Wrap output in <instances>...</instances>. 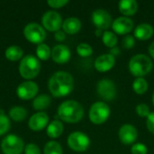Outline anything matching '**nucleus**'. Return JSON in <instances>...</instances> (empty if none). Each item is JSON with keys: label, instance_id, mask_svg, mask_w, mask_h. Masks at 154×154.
Wrapping results in <instances>:
<instances>
[{"label": "nucleus", "instance_id": "f257e3e1", "mask_svg": "<svg viewBox=\"0 0 154 154\" xmlns=\"http://www.w3.org/2000/svg\"><path fill=\"white\" fill-rule=\"evenodd\" d=\"M48 88L53 97H65L74 88L73 77L67 71H57L49 79Z\"/></svg>", "mask_w": 154, "mask_h": 154}, {"label": "nucleus", "instance_id": "f03ea898", "mask_svg": "<svg viewBox=\"0 0 154 154\" xmlns=\"http://www.w3.org/2000/svg\"><path fill=\"white\" fill-rule=\"evenodd\" d=\"M84 115L82 106L75 100H67L62 102L58 108V116L67 123H78Z\"/></svg>", "mask_w": 154, "mask_h": 154}, {"label": "nucleus", "instance_id": "7ed1b4c3", "mask_svg": "<svg viewBox=\"0 0 154 154\" xmlns=\"http://www.w3.org/2000/svg\"><path fill=\"white\" fill-rule=\"evenodd\" d=\"M152 69V60L145 54H136L129 61L130 72L138 78L147 75Z\"/></svg>", "mask_w": 154, "mask_h": 154}, {"label": "nucleus", "instance_id": "20e7f679", "mask_svg": "<svg viewBox=\"0 0 154 154\" xmlns=\"http://www.w3.org/2000/svg\"><path fill=\"white\" fill-rule=\"evenodd\" d=\"M41 69V63L39 60L33 55H26L22 58L19 64L20 75L25 79H32L35 78Z\"/></svg>", "mask_w": 154, "mask_h": 154}, {"label": "nucleus", "instance_id": "39448f33", "mask_svg": "<svg viewBox=\"0 0 154 154\" xmlns=\"http://www.w3.org/2000/svg\"><path fill=\"white\" fill-rule=\"evenodd\" d=\"M1 149L4 154H21L24 149V143L15 134H8L2 140Z\"/></svg>", "mask_w": 154, "mask_h": 154}, {"label": "nucleus", "instance_id": "423d86ee", "mask_svg": "<svg viewBox=\"0 0 154 154\" xmlns=\"http://www.w3.org/2000/svg\"><path fill=\"white\" fill-rule=\"evenodd\" d=\"M110 115V108L104 102H96L92 105L89 110V119L95 125L105 123Z\"/></svg>", "mask_w": 154, "mask_h": 154}, {"label": "nucleus", "instance_id": "0eeeda50", "mask_svg": "<svg viewBox=\"0 0 154 154\" xmlns=\"http://www.w3.org/2000/svg\"><path fill=\"white\" fill-rule=\"evenodd\" d=\"M23 35L29 42L32 43H42L46 38V32L44 28L36 23H30L25 25L23 29Z\"/></svg>", "mask_w": 154, "mask_h": 154}, {"label": "nucleus", "instance_id": "6e6552de", "mask_svg": "<svg viewBox=\"0 0 154 154\" xmlns=\"http://www.w3.org/2000/svg\"><path fill=\"white\" fill-rule=\"evenodd\" d=\"M67 142L69 147L71 150L79 152H85L90 144V140L88 137V135L81 132L71 133L69 135Z\"/></svg>", "mask_w": 154, "mask_h": 154}, {"label": "nucleus", "instance_id": "1a4fd4ad", "mask_svg": "<svg viewBox=\"0 0 154 154\" xmlns=\"http://www.w3.org/2000/svg\"><path fill=\"white\" fill-rule=\"evenodd\" d=\"M42 25L50 32H58L62 26V18L56 11H47L42 17Z\"/></svg>", "mask_w": 154, "mask_h": 154}, {"label": "nucleus", "instance_id": "9d476101", "mask_svg": "<svg viewBox=\"0 0 154 154\" xmlns=\"http://www.w3.org/2000/svg\"><path fill=\"white\" fill-rule=\"evenodd\" d=\"M39 91L38 85L31 80L24 81L21 83L16 89V94L19 98L23 99V100H28L35 97Z\"/></svg>", "mask_w": 154, "mask_h": 154}, {"label": "nucleus", "instance_id": "9b49d317", "mask_svg": "<svg viewBox=\"0 0 154 154\" xmlns=\"http://www.w3.org/2000/svg\"><path fill=\"white\" fill-rule=\"evenodd\" d=\"M97 92L105 100H112L115 98L116 94V85L111 79H101L97 83Z\"/></svg>", "mask_w": 154, "mask_h": 154}, {"label": "nucleus", "instance_id": "f8f14e48", "mask_svg": "<svg viewBox=\"0 0 154 154\" xmlns=\"http://www.w3.org/2000/svg\"><path fill=\"white\" fill-rule=\"evenodd\" d=\"M92 21L98 29H108L113 23L112 16L104 9H97L92 14Z\"/></svg>", "mask_w": 154, "mask_h": 154}, {"label": "nucleus", "instance_id": "ddd939ff", "mask_svg": "<svg viewBox=\"0 0 154 154\" xmlns=\"http://www.w3.org/2000/svg\"><path fill=\"white\" fill-rule=\"evenodd\" d=\"M120 141L126 145L132 144L135 142L138 136L137 130L132 125H123L118 133Z\"/></svg>", "mask_w": 154, "mask_h": 154}, {"label": "nucleus", "instance_id": "4468645a", "mask_svg": "<svg viewBox=\"0 0 154 154\" xmlns=\"http://www.w3.org/2000/svg\"><path fill=\"white\" fill-rule=\"evenodd\" d=\"M48 123H49V116L45 112L42 111L32 115L29 119L28 125L31 130L38 132L42 130L44 127H46Z\"/></svg>", "mask_w": 154, "mask_h": 154}, {"label": "nucleus", "instance_id": "2eb2a0df", "mask_svg": "<svg viewBox=\"0 0 154 154\" xmlns=\"http://www.w3.org/2000/svg\"><path fill=\"white\" fill-rule=\"evenodd\" d=\"M112 27L114 31L119 34H125L130 32L133 28H134V22L132 19L125 17V16H121L116 18L113 23Z\"/></svg>", "mask_w": 154, "mask_h": 154}, {"label": "nucleus", "instance_id": "dca6fc26", "mask_svg": "<svg viewBox=\"0 0 154 154\" xmlns=\"http://www.w3.org/2000/svg\"><path fill=\"white\" fill-rule=\"evenodd\" d=\"M71 56L69 49L64 44H58L51 50V58L57 63H66Z\"/></svg>", "mask_w": 154, "mask_h": 154}, {"label": "nucleus", "instance_id": "f3484780", "mask_svg": "<svg viewBox=\"0 0 154 154\" xmlns=\"http://www.w3.org/2000/svg\"><path fill=\"white\" fill-rule=\"evenodd\" d=\"M116 63V59L110 53L102 54L97 58L95 60V68L101 72L107 71L111 69Z\"/></svg>", "mask_w": 154, "mask_h": 154}, {"label": "nucleus", "instance_id": "a211bd4d", "mask_svg": "<svg viewBox=\"0 0 154 154\" xmlns=\"http://www.w3.org/2000/svg\"><path fill=\"white\" fill-rule=\"evenodd\" d=\"M62 28L65 32L69 34H74L80 30L81 22L79 18L69 17L62 23Z\"/></svg>", "mask_w": 154, "mask_h": 154}, {"label": "nucleus", "instance_id": "6ab92c4d", "mask_svg": "<svg viewBox=\"0 0 154 154\" xmlns=\"http://www.w3.org/2000/svg\"><path fill=\"white\" fill-rule=\"evenodd\" d=\"M153 32V27L149 23H141L134 29V36L140 40L150 39Z\"/></svg>", "mask_w": 154, "mask_h": 154}, {"label": "nucleus", "instance_id": "aec40b11", "mask_svg": "<svg viewBox=\"0 0 154 154\" xmlns=\"http://www.w3.org/2000/svg\"><path fill=\"white\" fill-rule=\"evenodd\" d=\"M119 10L125 15H134L138 9V4L135 0H121L118 3Z\"/></svg>", "mask_w": 154, "mask_h": 154}, {"label": "nucleus", "instance_id": "412c9836", "mask_svg": "<svg viewBox=\"0 0 154 154\" xmlns=\"http://www.w3.org/2000/svg\"><path fill=\"white\" fill-rule=\"evenodd\" d=\"M63 124L59 120H53L47 126V135L52 139L58 138L63 133Z\"/></svg>", "mask_w": 154, "mask_h": 154}, {"label": "nucleus", "instance_id": "4be33fe9", "mask_svg": "<svg viewBox=\"0 0 154 154\" xmlns=\"http://www.w3.org/2000/svg\"><path fill=\"white\" fill-rule=\"evenodd\" d=\"M51 99L48 95H40L34 98L32 101V107L34 110H38L40 112H42V110L46 109L51 105Z\"/></svg>", "mask_w": 154, "mask_h": 154}, {"label": "nucleus", "instance_id": "5701e85b", "mask_svg": "<svg viewBox=\"0 0 154 154\" xmlns=\"http://www.w3.org/2000/svg\"><path fill=\"white\" fill-rule=\"evenodd\" d=\"M23 51L22 48L19 46H16V45L8 47L5 52V58L12 61L19 60L21 58H23Z\"/></svg>", "mask_w": 154, "mask_h": 154}, {"label": "nucleus", "instance_id": "b1692460", "mask_svg": "<svg viewBox=\"0 0 154 154\" xmlns=\"http://www.w3.org/2000/svg\"><path fill=\"white\" fill-rule=\"evenodd\" d=\"M27 116V111L25 108H23V106H13L10 110H9V116L11 119H13L15 122H19V121H23Z\"/></svg>", "mask_w": 154, "mask_h": 154}, {"label": "nucleus", "instance_id": "393cba45", "mask_svg": "<svg viewBox=\"0 0 154 154\" xmlns=\"http://www.w3.org/2000/svg\"><path fill=\"white\" fill-rule=\"evenodd\" d=\"M44 154H63L61 145L55 141L48 142L43 149Z\"/></svg>", "mask_w": 154, "mask_h": 154}, {"label": "nucleus", "instance_id": "a878e982", "mask_svg": "<svg viewBox=\"0 0 154 154\" xmlns=\"http://www.w3.org/2000/svg\"><path fill=\"white\" fill-rule=\"evenodd\" d=\"M102 41L106 46L114 48L117 43V36L110 31H106L102 34Z\"/></svg>", "mask_w": 154, "mask_h": 154}, {"label": "nucleus", "instance_id": "bb28decb", "mask_svg": "<svg viewBox=\"0 0 154 154\" xmlns=\"http://www.w3.org/2000/svg\"><path fill=\"white\" fill-rule=\"evenodd\" d=\"M36 54L37 57L42 60H47L50 56L51 55V50L50 49V47L45 44V43H40L38 44L37 48H36Z\"/></svg>", "mask_w": 154, "mask_h": 154}, {"label": "nucleus", "instance_id": "cd10ccee", "mask_svg": "<svg viewBox=\"0 0 154 154\" xmlns=\"http://www.w3.org/2000/svg\"><path fill=\"white\" fill-rule=\"evenodd\" d=\"M133 88L137 94L143 95L148 89V82L143 78H137L133 83Z\"/></svg>", "mask_w": 154, "mask_h": 154}, {"label": "nucleus", "instance_id": "c85d7f7f", "mask_svg": "<svg viewBox=\"0 0 154 154\" xmlns=\"http://www.w3.org/2000/svg\"><path fill=\"white\" fill-rule=\"evenodd\" d=\"M77 52L81 56V57H88L92 54L93 52V49L92 47L86 43V42H82L79 43L77 47Z\"/></svg>", "mask_w": 154, "mask_h": 154}, {"label": "nucleus", "instance_id": "c756f323", "mask_svg": "<svg viewBox=\"0 0 154 154\" xmlns=\"http://www.w3.org/2000/svg\"><path fill=\"white\" fill-rule=\"evenodd\" d=\"M10 119L5 114L0 115V136L6 134L10 129Z\"/></svg>", "mask_w": 154, "mask_h": 154}, {"label": "nucleus", "instance_id": "7c9ffc66", "mask_svg": "<svg viewBox=\"0 0 154 154\" xmlns=\"http://www.w3.org/2000/svg\"><path fill=\"white\" fill-rule=\"evenodd\" d=\"M131 152H132V154H147L148 149L143 143H138L132 146Z\"/></svg>", "mask_w": 154, "mask_h": 154}, {"label": "nucleus", "instance_id": "2f4dec72", "mask_svg": "<svg viewBox=\"0 0 154 154\" xmlns=\"http://www.w3.org/2000/svg\"><path fill=\"white\" fill-rule=\"evenodd\" d=\"M136 112H137L138 116H140L142 117H147L149 116V114L151 113L149 106L145 104H139L136 106Z\"/></svg>", "mask_w": 154, "mask_h": 154}, {"label": "nucleus", "instance_id": "473e14b6", "mask_svg": "<svg viewBox=\"0 0 154 154\" xmlns=\"http://www.w3.org/2000/svg\"><path fill=\"white\" fill-rule=\"evenodd\" d=\"M134 43H135V40L134 38L133 35H126L124 37L123 39V42H122V45L124 48H126V49H131L134 46Z\"/></svg>", "mask_w": 154, "mask_h": 154}, {"label": "nucleus", "instance_id": "72a5a7b5", "mask_svg": "<svg viewBox=\"0 0 154 154\" xmlns=\"http://www.w3.org/2000/svg\"><path fill=\"white\" fill-rule=\"evenodd\" d=\"M24 154H41V150L35 143H28L24 147Z\"/></svg>", "mask_w": 154, "mask_h": 154}, {"label": "nucleus", "instance_id": "f704fd0d", "mask_svg": "<svg viewBox=\"0 0 154 154\" xmlns=\"http://www.w3.org/2000/svg\"><path fill=\"white\" fill-rule=\"evenodd\" d=\"M69 3V0H48L47 4L53 7V8H60L67 5Z\"/></svg>", "mask_w": 154, "mask_h": 154}, {"label": "nucleus", "instance_id": "c9c22d12", "mask_svg": "<svg viewBox=\"0 0 154 154\" xmlns=\"http://www.w3.org/2000/svg\"><path fill=\"white\" fill-rule=\"evenodd\" d=\"M146 125L147 128L151 133L154 134V112H151L146 119Z\"/></svg>", "mask_w": 154, "mask_h": 154}, {"label": "nucleus", "instance_id": "e433bc0d", "mask_svg": "<svg viewBox=\"0 0 154 154\" xmlns=\"http://www.w3.org/2000/svg\"><path fill=\"white\" fill-rule=\"evenodd\" d=\"M66 38V35H65V32H62V31H58L55 32V39L59 42H62L63 40H65Z\"/></svg>", "mask_w": 154, "mask_h": 154}, {"label": "nucleus", "instance_id": "4c0bfd02", "mask_svg": "<svg viewBox=\"0 0 154 154\" xmlns=\"http://www.w3.org/2000/svg\"><path fill=\"white\" fill-rule=\"evenodd\" d=\"M119 53H120V50H119V48H117V47L111 48V51H110V54H111V55H113V56L115 57L116 55H118Z\"/></svg>", "mask_w": 154, "mask_h": 154}, {"label": "nucleus", "instance_id": "58836bf2", "mask_svg": "<svg viewBox=\"0 0 154 154\" xmlns=\"http://www.w3.org/2000/svg\"><path fill=\"white\" fill-rule=\"evenodd\" d=\"M149 52H150V54L152 55V57L154 58V42H152V44H151L150 47H149Z\"/></svg>", "mask_w": 154, "mask_h": 154}, {"label": "nucleus", "instance_id": "ea45409f", "mask_svg": "<svg viewBox=\"0 0 154 154\" xmlns=\"http://www.w3.org/2000/svg\"><path fill=\"white\" fill-rule=\"evenodd\" d=\"M95 33H96V35H97V36H100L101 34H103V33H102V30H101V29H97V30H96V32H95Z\"/></svg>", "mask_w": 154, "mask_h": 154}, {"label": "nucleus", "instance_id": "a19ab883", "mask_svg": "<svg viewBox=\"0 0 154 154\" xmlns=\"http://www.w3.org/2000/svg\"><path fill=\"white\" fill-rule=\"evenodd\" d=\"M152 103H153V105H154V93H153V95H152Z\"/></svg>", "mask_w": 154, "mask_h": 154}]
</instances>
